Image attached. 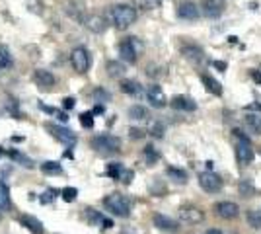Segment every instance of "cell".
<instances>
[{
  "instance_id": "32",
  "label": "cell",
  "mask_w": 261,
  "mask_h": 234,
  "mask_svg": "<svg viewBox=\"0 0 261 234\" xmlns=\"http://www.w3.org/2000/svg\"><path fill=\"white\" fill-rule=\"evenodd\" d=\"M142 156H144V160H146V164H148V166L156 164V160H158V152L154 150V146H146V148H144V152H142Z\"/></svg>"
},
{
  "instance_id": "3",
  "label": "cell",
  "mask_w": 261,
  "mask_h": 234,
  "mask_svg": "<svg viewBox=\"0 0 261 234\" xmlns=\"http://www.w3.org/2000/svg\"><path fill=\"white\" fill-rule=\"evenodd\" d=\"M90 145L98 152H117L121 148V139L113 135H98L90 141Z\"/></svg>"
},
{
  "instance_id": "24",
  "label": "cell",
  "mask_w": 261,
  "mask_h": 234,
  "mask_svg": "<svg viewBox=\"0 0 261 234\" xmlns=\"http://www.w3.org/2000/svg\"><path fill=\"white\" fill-rule=\"evenodd\" d=\"M246 125H248L255 135H261V115H257V113L246 115Z\"/></svg>"
},
{
  "instance_id": "13",
  "label": "cell",
  "mask_w": 261,
  "mask_h": 234,
  "mask_svg": "<svg viewBox=\"0 0 261 234\" xmlns=\"http://www.w3.org/2000/svg\"><path fill=\"white\" fill-rule=\"evenodd\" d=\"M146 98L150 101V106L152 108H164L166 106V94H164V90L160 86H148L146 90Z\"/></svg>"
},
{
  "instance_id": "25",
  "label": "cell",
  "mask_w": 261,
  "mask_h": 234,
  "mask_svg": "<svg viewBox=\"0 0 261 234\" xmlns=\"http://www.w3.org/2000/svg\"><path fill=\"white\" fill-rule=\"evenodd\" d=\"M14 65V59L10 55V49L6 45H0V68H10Z\"/></svg>"
},
{
  "instance_id": "27",
  "label": "cell",
  "mask_w": 261,
  "mask_h": 234,
  "mask_svg": "<svg viewBox=\"0 0 261 234\" xmlns=\"http://www.w3.org/2000/svg\"><path fill=\"white\" fill-rule=\"evenodd\" d=\"M129 117L135 121H142V119H148V112L142 106H133V108H129Z\"/></svg>"
},
{
  "instance_id": "8",
  "label": "cell",
  "mask_w": 261,
  "mask_h": 234,
  "mask_svg": "<svg viewBox=\"0 0 261 234\" xmlns=\"http://www.w3.org/2000/svg\"><path fill=\"white\" fill-rule=\"evenodd\" d=\"M199 186H201V190L207 191V193H217V191H220V188H222V179H220L218 174L207 170V172H203V174L199 176Z\"/></svg>"
},
{
  "instance_id": "37",
  "label": "cell",
  "mask_w": 261,
  "mask_h": 234,
  "mask_svg": "<svg viewBox=\"0 0 261 234\" xmlns=\"http://www.w3.org/2000/svg\"><path fill=\"white\" fill-rule=\"evenodd\" d=\"M94 100L96 101H109L111 100V96H109V92H106L103 88H96L94 90Z\"/></svg>"
},
{
  "instance_id": "45",
  "label": "cell",
  "mask_w": 261,
  "mask_h": 234,
  "mask_svg": "<svg viewBox=\"0 0 261 234\" xmlns=\"http://www.w3.org/2000/svg\"><path fill=\"white\" fill-rule=\"evenodd\" d=\"M92 113H103V106H96V108H94V112Z\"/></svg>"
},
{
  "instance_id": "4",
  "label": "cell",
  "mask_w": 261,
  "mask_h": 234,
  "mask_svg": "<svg viewBox=\"0 0 261 234\" xmlns=\"http://www.w3.org/2000/svg\"><path fill=\"white\" fill-rule=\"evenodd\" d=\"M141 49H142V43L137 39V37H127L125 41H121L119 43V55L123 61L135 63L137 57H139V53H141Z\"/></svg>"
},
{
  "instance_id": "6",
  "label": "cell",
  "mask_w": 261,
  "mask_h": 234,
  "mask_svg": "<svg viewBox=\"0 0 261 234\" xmlns=\"http://www.w3.org/2000/svg\"><path fill=\"white\" fill-rule=\"evenodd\" d=\"M236 137H238V145H236V158H238V162L242 166H248L251 160H253V146L251 143L244 137V135H240L242 131H234Z\"/></svg>"
},
{
  "instance_id": "10",
  "label": "cell",
  "mask_w": 261,
  "mask_h": 234,
  "mask_svg": "<svg viewBox=\"0 0 261 234\" xmlns=\"http://www.w3.org/2000/svg\"><path fill=\"white\" fill-rule=\"evenodd\" d=\"M33 82H35L37 88L49 90L55 86V76H53V72H49V70H45V68H37V70L33 72Z\"/></svg>"
},
{
  "instance_id": "47",
  "label": "cell",
  "mask_w": 261,
  "mask_h": 234,
  "mask_svg": "<svg viewBox=\"0 0 261 234\" xmlns=\"http://www.w3.org/2000/svg\"><path fill=\"white\" fill-rule=\"evenodd\" d=\"M2 154H4V150H2V146H0V156H2Z\"/></svg>"
},
{
  "instance_id": "18",
  "label": "cell",
  "mask_w": 261,
  "mask_h": 234,
  "mask_svg": "<svg viewBox=\"0 0 261 234\" xmlns=\"http://www.w3.org/2000/svg\"><path fill=\"white\" fill-rule=\"evenodd\" d=\"M172 108L174 110H184V112H195L197 103L187 96H175L172 100Z\"/></svg>"
},
{
  "instance_id": "26",
  "label": "cell",
  "mask_w": 261,
  "mask_h": 234,
  "mask_svg": "<svg viewBox=\"0 0 261 234\" xmlns=\"http://www.w3.org/2000/svg\"><path fill=\"white\" fill-rule=\"evenodd\" d=\"M108 74L113 78H119L125 74V67H123V63L119 61H109L108 63Z\"/></svg>"
},
{
  "instance_id": "9",
  "label": "cell",
  "mask_w": 261,
  "mask_h": 234,
  "mask_svg": "<svg viewBox=\"0 0 261 234\" xmlns=\"http://www.w3.org/2000/svg\"><path fill=\"white\" fill-rule=\"evenodd\" d=\"M179 219L184 221V223H189V224H197L201 223L203 219H205V213L201 211L199 207H193V205H184V207H179Z\"/></svg>"
},
{
  "instance_id": "21",
  "label": "cell",
  "mask_w": 261,
  "mask_h": 234,
  "mask_svg": "<svg viewBox=\"0 0 261 234\" xmlns=\"http://www.w3.org/2000/svg\"><path fill=\"white\" fill-rule=\"evenodd\" d=\"M201 80H203L205 88H207L208 92H213L215 96H220V94H222V86H220V82H218V80H215V78L208 76V74H203Z\"/></svg>"
},
{
  "instance_id": "29",
  "label": "cell",
  "mask_w": 261,
  "mask_h": 234,
  "mask_svg": "<svg viewBox=\"0 0 261 234\" xmlns=\"http://www.w3.org/2000/svg\"><path fill=\"white\" fill-rule=\"evenodd\" d=\"M41 172L43 174H63V166L55 160H49V162H43L41 164Z\"/></svg>"
},
{
  "instance_id": "5",
  "label": "cell",
  "mask_w": 261,
  "mask_h": 234,
  "mask_svg": "<svg viewBox=\"0 0 261 234\" xmlns=\"http://www.w3.org/2000/svg\"><path fill=\"white\" fill-rule=\"evenodd\" d=\"M45 129L49 131V133L53 135L57 141H61L63 145H66L68 148H72V146L76 145V135L72 133L70 129H66L63 125H55V123H47L45 125Z\"/></svg>"
},
{
  "instance_id": "36",
  "label": "cell",
  "mask_w": 261,
  "mask_h": 234,
  "mask_svg": "<svg viewBox=\"0 0 261 234\" xmlns=\"http://www.w3.org/2000/svg\"><path fill=\"white\" fill-rule=\"evenodd\" d=\"M61 195H63V199L68 201V203H70V201H74V199H76L78 190H76V188H65V190L61 191Z\"/></svg>"
},
{
  "instance_id": "33",
  "label": "cell",
  "mask_w": 261,
  "mask_h": 234,
  "mask_svg": "<svg viewBox=\"0 0 261 234\" xmlns=\"http://www.w3.org/2000/svg\"><path fill=\"white\" fill-rule=\"evenodd\" d=\"M162 0H137V6L142 8V10H154L160 6Z\"/></svg>"
},
{
  "instance_id": "39",
  "label": "cell",
  "mask_w": 261,
  "mask_h": 234,
  "mask_svg": "<svg viewBox=\"0 0 261 234\" xmlns=\"http://www.w3.org/2000/svg\"><path fill=\"white\" fill-rule=\"evenodd\" d=\"M152 135H154V137H158V139H160V137H164V125H162V123H154V125H152Z\"/></svg>"
},
{
  "instance_id": "22",
  "label": "cell",
  "mask_w": 261,
  "mask_h": 234,
  "mask_svg": "<svg viewBox=\"0 0 261 234\" xmlns=\"http://www.w3.org/2000/svg\"><path fill=\"white\" fill-rule=\"evenodd\" d=\"M121 92L123 94H129V96H137L141 92V84L137 80H123L121 82Z\"/></svg>"
},
{
  "instance_id": "46",
  "label": "cell",
  "mask_w": 261,
  "mask_h": 234,
  "mask_svg": "<svg viewBox=\"0 0 261 234\" xmlns=\"http://www.w3.org/2000/svg\"><path fill=\"white\" fill-rule=\"evenodd\" d=\"M207 234H222L218 228H211V230H207Z\"/></svg>"
},
{
  "instance_id": "1",
  "label": "cell",
  "mask_w": 261,
  "mask_h": 234,
  "mask_svg": "<svg viewBox=\"0 0 261 234\" xmlns=\"http://www.w3.org/2000/svg\"><path fill=\"white\" fill-rule=\"evenodd\" d=\"M109 18L117 30H127L130 23L137 20V10L133 6H127V4H117L111 8Z\"/></svg>"
},
{
  "instance_id": "34",
  "label": "cell",
  "mask_w": 261,
  "mask_h": 234,
  "mask_svg": "<svg viewBox=\"0 0 261 234\" xmlns=\"http://www.w3.org/2000/svg\"><path fill=\"white\" fill-rule=\"evenodd\" d=\"M84 213H86V219H88V223H90V224L103 223V217H101L98 211H94V209H86Z\"/></svg>"
},
{
  "instance_id": "11",
  "label": "cell",
  "mask_w": 261,
  "mask_h": 234,
  "mask_svg": "<svg viewBox=\"0 0 261 234\" xmlns=\"http://www.w3.org/2000/svg\"><path fill=\"white\" fill-rule=\"evenodd\" d=\"M215 213L220 219H234V217H238L240 207L232 201H218L215 205Z\"/></svg>"
},
{
  "instance_id": "17",
  "label": "cell",
  "mask_w": 261,
  "mask_h": 234,
  "mask_svg": "<svg viewBox=\"0 0 261 234\" xmlns=\"http://www.w3.org/2000/svg\"><path fill=\"white\" fill-rule=\"evenodd\" d=\"M203 8H205V16L207 18H220L222 12H224V4L220 0H205Z\"/></svg>"
},
{
  "instance_id": "44",
  "label": "cell",
  "mask_w": 261,
  "mask_h": 234,
  "mask_svg": "<svg viewBox=\"0 0 261 234\" xmlns=\"http://www.w3.org/2000/svg\"><path fill=\"white\" fill-rule=\"evenodd\" d=\"M130 133H133V137H135V139L142 137V131H139V129H130Z\"/></svg>"
},
{
  "instance_id": "41",
  "label": "cell",
  "mask_w": 261,
  "mask_h": 234,
  "mask_svg": "<svg viewBox=\"0 0 261 234\" xmlns=\"http://www.w3.org/2000/svg\"><path fill=\"white\" fill-rule=\"evenodd\" d=\"M63 108H65V110H72V108H74V98H65V100H63Z\"/></svg>"
},
{
  "instance_id": "48",
  "label": "cell",
  "mask_w": 261,
  "mask_h": 234,
  "mask_svg": "<svg viewBox=\"0 0 261 234\" xmlns=\"http://www.w3.org/2000/svg\"><path fill=\"white\" fill-rule=\"evenodd\" d=\"M0 219H2V213H0Z\"/></svg>"
},
{
  "instance_id": "16",
  "label": "cell",
  "mask_w": 261,
  "mask_h": 234,
  "mask_svg": "<svg viewBox=\"0 0 261 234\" xmlns=\"http://www.w3.org/2000/svg\"><path fill=\"white\" fill-rule=\"evenodd\" d=\"M177 16L181 18V20H197L199 18V8H197L193 2H184L179 8H177Z\"/></svg>"
},
{
  "instance_id": "30",
  "label": "cell",
  "mask_w": 261,
  "mask_h": 234,
  "mask_svg": "<svg viewBox=\"0 0 261 234\" xmlns=\"http://www.w3.org/2000/svg\"><path fill=\"white\" fill-rule=\"evenodd\" d=\"M246 219H248V224H250L251 228H261V211L251 209V211H248Z\"/></svg>"
},
{
  "instance_id": "19",
  "label": "cell",
  "mask_w": 261,
  "mask_h": 234,
  "mask_svg": "<svg viewBox=\"0 0 261 234\" xmlns=\"http://www.w3.org/2000/svg\"><path fill=\"white\" fill-rule=\"evenodd\" d=\"M181 55H184L187 61L201 63V61H203V49L197 47V45H184V47H181Z\"/></svg>"
},
{
  "instance_id": "14",
  "label": "cell",
  "mask_w": 261,
  "mask_h": 234,
  "mask_svg": "<svg viewBox=\"0 0 261 234\" xmlns=\"http://www.w3.org/2000/svg\"><path fill=\"white\" fill-rule=\"evenodd\" d=\"M86 28L90 32H94V34H103L106 32V28H108V23H106V18H101L98 14H94V16H88L86 20Z\"/></svg>"
},
{
  "instance_id": "2",
  "label": "cell",
  "mask_w": 261,
  "mask_h": 234,
  "mask_svg": "<svg viewBox=\"0 0 261 234\" xmlns=\"http://www.w3.org/2000/svg\"><path fill=\"white\" fill-rule=\"evenodd\" d=\"M103 205L115 217H129L130 215V201L123 193H109L108 197L103 199Z\"/></svg>"
},
{
  "instance_id": "40",
  "label": "cell",
  "mask_w": 261,
  "mask_h": 234,
  "mask_svg": "<svg viewBox=\"0 0 261 234\" xmlns=\"http://www.w3.org/2000/svg\"><path fill=\"white\" fill-rule=\"evenodd\" d=\"M39 110L45 113H51V115H57L59 110H55V108H49V106H45V103H39Z\"/></svg>"
},
{
  "instance_id": "23",
  "label": "cell",
  "mask_w": 261,
  "mask_h": 234,
  "mask_svg": "<svg viewBox=\"0 0 261 234\" xmlns=\"http://www.w3.org/2000/svg\"><path fill=\"white\" fill-rule=\"evenodd\" d=\"M168 178L174 179L175 184H181V186H184L185 181H187V174H185L181 168L170 166V168H168Z\"/></svg>"
},
{
  "instance_id": "43",
  "label": "cell",
  "mask_w": 261,
  "mask_h": 234,
  "mask_svg": "<svg viewBox=\"0 0 261 234\" xmlns=\"http://www.w3.org/2000/svg\"><path fill=\"white\" fill-rule=\"evenodd\" d=\"M215 67H217V68H220V70H222V72H224V70H226V65H224V63H220V61H215Z\"/></svg>"
},
{
  "instance_id": "28",
  "label": "cell",
  "mask_w": 261,
  "mask_h": 234,
  "mask_svg": "<svg viewBox=\"0 0 261 234\" xmlns=\"http://www.w3.org/2000/svg\"><path fill=\"white\" fill-rule=\"evenodd\" d=\"M108 176L113 179H121V176H123V172H125V168H123V164H119V162H111V164H108Z\"/></svg>"
},
{
  "instance_id": "15",
  "label": "cell",
  "mask_w": 261,
  "mask_h": 234,
  "mask_svg": "<svg viewBox=\"0 0 261 234\" xmlns=\"http://www.w3.org/2000/svg\"><path fill=\"white\" fill-rule=\"evenodd\" d=\"M20 223H22V226H25L32 234H45L41 221H37L32 215H22V217H20Z\"/></svg>"
},
{
  "instance_id": "7",
  "label": "cell",
  "mask_w": 261,
  "mask_h": 234,
  "mask_svg": "<svg viewBox=\"0 0 261 234\" xmlns=\"http://www.w3.org/2000/svg\"><path fill=\"white\" fill-rule=\"evenodd\" d=\"M70 65L72 68L80 72V74H84L88 72V68L92 65V59H90V53H88V49L84 47H76L72 53H70Z\"/></svg>"
},
{
  "instance_id": "42",
  "label": "cell",
  "mask_w": 261,
  "mask_h": 234,
  "mask_svg": "<svg viewBox=\"0 0 261 234\" xmlns=\"http://www.w3.org/2000/svg\"><path fill=\"white\" fill-rule=\"evenodd\" d=\"M251 78H253L257 84H261V68L259 70H253V72H251Z\"/></svg>"
},
{
  "instance_id": "20",
  "label": "cell",
  "mask_w": 261,
  "mask_h": 234,
  "mask_svg": "<svg viewBox=\"0 0 261 234\" xmlns=\"http://www.w3.org/2000/svg\"><path fill=\"white\" fill-rule=\"evenodd\" d=\"M12 209V199L8 186L4 181H0V211H10Z\"/></svg>"
},
{
  "instance_id": "38",
  "label": "cell",
  "mask_w": 261,
  "mask_h": 234,
  "mask_svg": "<svg viewBox=\"0 0 261 234\" xmlns=\"http://www.w3.org/2000/svg\"><path fill=\"white\" fill-rule=\"evenodd\" d=\"M57 193H59L57 190H47L43 193V195L39 197V201H41V203H51V201H53L55 197H57Z\"/></svg>"
},
{
  "instance_id": "31",
  "label": "cell",
  "mask_w": 261,
  "mask_h": 234,
  "mask_svg": "<svg viewBox=\"0 0 261 234\" xmlns=\"http://www.w3.org/2000/svg\"><path fill=\"white\" fill-rule=\"evenodd\" d=\"M10 158L16 160V162H20V164L25 168H33V160H30L28 156H23L22 152H18V150H10Z\"/></svg>"
},
{
  "instance_id": "35",
  "label": "cell",
  "mask_w": 261,
  "mask_h": 234,
  "mask_svg": "<svg viewBox=\"0 0 261 234\" xmlns=\"http://www.w3.org/2000/svg\"><path fill=\"white\" fill-rule=\"evenodd\" d=\"M80 123H82V127L92 129V127H94V113H92V112L82 113V115H80Z\"/></svg>"
},
{
  "instance_id": "12",
  "label": "cell",
  "mask_w": 261,
  "mask_h": 234,
  "mask_svg": "<svg viewBox=\"0 0 261 234\" xmlns=\"http://www.w3.org/2000/svg\"><path fill=\"white\" fill-rule=\"evenodd\" d=\"M152 221H154V226L160 228V230H164V232H177V230H179V224L175 223L172 217L162 215V213H156Z\"/></svg>"
}]
</instances>
